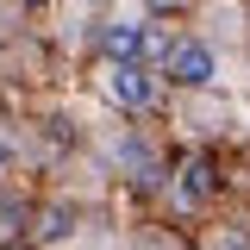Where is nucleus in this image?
<instances>
[{
    "mask_svg": "<svg viewBox=\"0 0 250 250\" xmlns=\"http://www.w3.org/2000/svg\"><path fill=\"white\" fill-rule=\"evenodd\" d=\"M207 250H250V231H238V225H219V231H207Z\"/></svg>",
    "mask_w": 250,
    "mask_h": 250,
    "instance_id": "nucleus-6",
    "label": "nucleus"
},
{
    "mask_svg": "<svg viewBox=\"0 0 250 250\" xmlns=\"http://www.w3.org/2000/svg\"><path fill=\"white\" fill-rule=\"evenodd\" d=\"M207 194H213V169H207V163H188L182 182H175V200H182V207H200Z\"/></svg>",
    "mask_w": 250,
    "mask_h": 250,
    "instance_id": "nucleus-4",
    "label": "nucleus"
},
{
    "mask_svg": "<svg viewBox=\"0 0 250 250\" xmlns=\"http://www.w3.org/2000/svg\"><path fill=\"white\" fill-rule=\"evenodd\" d=\"M100 94L119 113H144V106H156V69L150 62H106L100 69Z\"/></svg>",
    "mask_w": 250,
    "mask_h": 250,
    "instance_id": "nucleus-1",
    "label": "nucleus"
},
{
    "mask_svg": "<svg viewBox=\"0 0 250 250\" xmlns=\"http://www.w3.org/2000/svg\"><path fill=\"white\" fill-rule=\"evenodd\" d=\"M150 44V19H106L100 25V57L106 62H144Z\"/></svg>",
    "mask_w": 250,
    "mask_h": 250,
    "instance_id": "nucleus-3",
    "label": "nucleus"
},
{
    "mask_svg": "<svg viewBox=\"0 0 250 250\" xmlns=\"http://www.w3.org/2000/svg\"><path fill=\"white\" fill-rule=\"evenodd\" d=\"M175 88H213L219 82V57L213 44H200V38H175V57H169V69H163Z\"/></svg>",
    "mask_w": 250,
    "mask_h": 250,
    "instance_id": "nucleus-2",
    "label": "nucleus"
},
{
    "mask_svg": "<svg viewBox=\"0 0 250 250\" xmlns=\"http://www.w3.org/2000/svg\"><path fill=\"white\" fill-rule=\"evenodd\" d=\"M6 163H13V144H6V138H0V169H6Z\"/></svg>",
    "mask_w": 250,
    "mask_h": 250,
    "instance_id": "nucleus-8",
    "label": "nucleus"
},
{
    "mask_svg": "<svg viewBox=\"0 0 250 250\" xmlns=\"http://www.w3.org/2000/svg\"><path fill=\"white\" fill-rule=\"evenodd\" d=\"M150 6H156V13H182L188 0H150Z\"/></svg>",
    "mask_w": 250,
    "mask_h": 250,
    "instance_id": "nucleus-7",
    "label": "nucleus"
},
{
    "mask_svg": "<svg viewBox=\"0 0 250 250\" xmlns=\"http://www.w3.org/2000/svg\"><path fill=\"white\" fill-rule=\"evenodd\" d=\"M69 231H75V207H50L44 225H38V244H62Z\"/></svg>",
    "mask_w": 250,
    "mask_h": 250,
    "instance_id": "nucleus-5",
    "label": "nucleus"
}]
</instances>
